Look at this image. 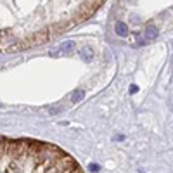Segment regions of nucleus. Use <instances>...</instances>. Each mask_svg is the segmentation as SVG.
Listing matches in <instances>:
<instances>
[{"label":"nucleus","mask_w":173,"mask_h":173,"mask_svg":"<svg viewBox=\"0 0 173 173\" xmlns=\"http://www.w3.org/2000/svg\"><path fill=\"white\" fill-rule=\"evenodd\" d=\"M114 31H116V35H120V36H128V26H127L125 23H118V24L114 26Z\"/></svg>","instance_id":"2"},{"label":"nucleus","mask_w":173,"mask_h":173,"mask_svg":"<svg viewBox=\"0 0 173 173\" xmlns=\"http://www.w3.org/2000/svg\"><path fill=\"white\" fill-rule=\"evenodd\" d=\"M83 95H85V94H83V90H76V92H75V95L71 97V101H73V102H76V101L83 99Z\"/></svg>","instance_id":"4"},{"label":"nucleus","mask_w":173,"mask_h":173,"mask_svg":"<svg viewBox=\"0 0 173 173\" xmlns=\"http://www.w3.org/2000/svg\"><path fill=\"white\" fill-rule=\"evenodd\" d=\"M75 50V42H64V43H61L54 52H52V55H57V54H62V52H73Z\"/></svg>","instance_id":"1"},{"label":"nucleus","mask_w":173,"mask_h":173,"mask_svg":"<svg viewBox=\"0 0 173 173\" xmlns=\"http://www.w3.org/2000/svg\"><path fill=\"white\" fill-rule=\"evenodd\" d=\"M158 36V29L154 28V26H147V29H146V38L147 40H154Z\"/></svg>","instance_id":"3"}]
</instances>
